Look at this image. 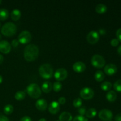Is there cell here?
Masks as SVG:
<instances>
[{
  "label": "cell",
  "mask_w": 121,
  "mask_h": 121,
  "mask_svg": "<svg viewBox=\"0 0 121 121\" xmlns=\"http://www.w3.org/2000/svg\"><path fill=\"white\" fill-rule=\"evenodd\" d=\"M112 85L111 82H109L105 81L104 82L102 83L101 84V89L104 91H108L112 87Z\"/></svg>",
  "instance_id": "25"
},
{
  "label": "cell",
  "mask_w": 121,
  "mask_h": 121,
  "mask_svg": "<svg viewBox=\"0 0 121 121\" xmlns=\"http://www.w3.org/2000/svg\"><path fill=\"white\" fill-rule=\"evenodd\" d=\"M11 50V44L6 40L0 41V52L4 54H8Z\"/></svg>",
  "instance_id": "11"
},
{
  "label": "cell",
  "mask_w": 121,
  "mask_h": 121,
  "mask_svg": "<svg viewBox=\"0 0 121 121\" xmlns=\"http://www.w3.org/2000/svg\"><path fill=\"white\" fill-rule=\"evenodd\" d=\"M1 2H2V1H1V0H0V4H1Z\"/></svg>",
  "instance_id": "45"
},
{
  "label": "cell",
  "mask_w": 121,
  "mask_h": 121,
  "mask_svg": "<svg viewBox=\"0 0 121 121\" xmlns=\"http://www.w3.org/2000/svg\"><path fill=\"white\" fill-rule=\"evenodd\" d=\"M41 89L44 93L50 92L52 89V83L48 81L44 82L41 86Z\"/></svg>",
  "instance_id": "17"
},
{
  "label": "cell",
  "mask_w": 121,
  "mask_h": 121,
  "mask_svg": "<svg viewBox=\"0 0 121 121\" xmlns=\"http://www.w3.org/2000/svg\"><path fill=\"white\" fill-rule=\"evenodd\" d=\"M60 104L58 102L56 101H53L52 103H50L48 106V111L52 114L53 115L57 113L60 111Z\"/></svg>",
  "instance_id": "13"
},
{
  "label": "cell",
  "mask_w": 121,
  "mask_h": 121,
  "mask_svg": "<svg viewBox=\"0 0 121 121\" xmlns=\"http://www.w3.org/2000/svg\"><path fill=\"white\" fill-rule=\"evenodd\" d=\"M73 119L72 114L68 112H63L59 116L60 121H72Z\"/></svg>",
  "instance_id": "16"
},
{
  "label": "cell",
  "mask_w": 121,
  "mask_h": 121,
  "mask_svg": "<svg viewBox=\"0 0 121 121\" xmlns=\"http://www.w3.org/2000/svg\"><path fill=\"white\" fill-rule=\"evenodd\" d=\"M78 112L79 113L80 115L84 116L86 113V109L85 107H80L78 109Z\"/></svg>",
  "instance_id": "31"
},
{
  "label": "cell",
  "mask_w": 121,
  "mask_h": 121,
  "mask_svg": "<svg viewBox=\"0 0 121 121\" xmlns=\"http://www.w3.org/2000/svg\"><path fill=\"white\" fill-rule=\"evenodd\" d=\"M82 105V100L80 98H78L73 100V106L76 108H80Z\"/></svg>",
  "instance_id": "29"
},
{
  "label": "cell",
  "mask_w": 121,
  "mask_h": 121,
  "mask_svg": "<svg viewBox=\"0 0 121 121\" xmlns=\"http://www.w3.org/2000/svg\"><path fill=\"white\" fill-rule=\"evenodd\" d=\"M113 88L116 91L121 92V79L117 80L113 84Z\"/></svg>",
  "instance_id": "28"
},
{
  "label": "cell",
  "mask_w": 121,
  "mask_h": 121,
  "mask_svg": "<svg viewBox=\"0 0 121 121\" xmlns=\"http://www.w3.org/2000/svg\"><path fill=\"white\" fill-rule=\"evenodd\" d=\"M39 121H46V119H44V118H41V119H39Z\"/></svg>",
  "instance_id": "42"
},
{
  "label": "cell",
  "mask_w": 121,
  "mask_h": 121,
  "mask_svg": "<svg viewBox=\"0 0 121 121\" xmlns=\"http://www.w3.org/2000/svg\"><path fill=\"white\" fill-rule=\"evenodd\" d=\"M11 45L14 47H17V46L19 45L18 40H17V39H14V40H13L11 42Z\"/></svg>",
  "instance_id": "34"
},
{
  "label": "cell",
  "mask_w": 121,
  "mask_h": 121,
  "mask_svg": "<svg viewBox=\"0 0 121 121\" xmlns=\"http://www.w3.org/2000/svg\"><path fill=\"white\" fill-rule=\"evenodd\" d=\"M73 121H87V119L85 118L84 116L78 115L74 117V119H73Z\"/></svg>",
  "instance_id": "30"
},
{
  "label": "cell",
  "mask_w": 121,
  "mask_h": 121,
  "mask_svg": "<svg viewBox=\"0 0 121 121\" xmlns=\"http://www.w3.org/2000/svg\"><path fill=\"white\" fill-rule=\"evenodd\" d=\"M99 118L104 121H109L113 118V113L112 111L109 109H104L99 112Z\"/></svg>",
  "instance_id": "8"
},
{
  "label": "cell",
  "mask_w": 121,
  "mask_h": 121,
  "mask_svg": "<svg viewBox=\"0 0 121 121\" xmlns=\"http://www.w3.org/2000/svg\"><path fill=\"white\" fill-rule=\"evenodd\" d=\"M112 121V120H111V121Z\"/></svg>",
  "instance_id": "47"
},
{
  "label": "cell",
  "mask_w": 121,
  "mask_h": 121,
  "mask_svg": "<svg viewBox=\"0 0 121 121\" xmlns=\"http://www.w3.org/2000/svg\"><path fill=\"white\" fill-rule=\"evenodd\" d=\"M3 60H4V57L1 54H0V65L2 64V63L3 62Z\"/></svg>",
  "instance_id": "41"
},
{
  "label": "cell",
  "mask_w": 121,
  "mask_h": 121,
  "mask_svg": "<svg viewBox=\"0 0 121 121\" xmlns=\"http://www.w3.org/2000/svg\"><path fill=\"white\" fill-rule=\"evenodd\" d=\"M117 67L114 64L110 63L106 65L104 67V72L106 74L109 76H112L115 74L117 72Z\"/></svg>",
  "instance_id": "12"
},
{
  "label": "cell",
  "mask_w": 121,
  "mask_h": 121,
  "mask_svg": "<svg viewBox=\"0 0 121 121\" xmlns=\"http://www.w3.org/2000/svg\"><path fill=\"white\" fill-rule=\"evenodd\" d=\"M119 41L118 39H113L111 40V44L112 45V46H113V47H116V46H117L118 44H119Z\"/></svg>",
  "instance_id": "32"
},
{
  "label": "cell",
  "mask_w": 121,
  "mask_h": 121,
  "mask_svg": "<svg viewBox=\"0 0 121 121\" xmlns=\"http://www.w3.org/2000/svg\"><path fill=\"white\" fill-rule=\"evenodd\" d=\"M91 63L94 67L101 69L105 66V60L104 57L99 54H95L91 59Z\"/></svg>",
  "instance_id": "5"
},
{
  "label": "cell",
  "mask_w": 121,
  "mask_h": 121,
  "mask_svg": "<svg viewBox=\"0 0 121 121\" xmlns=\"http://www.w3.org/2000/svg\"><path fill=\"white\" fill-rule=\"evenodd\" d=\"M39 74L45 79H48L53 74V69L50 64L45 63L41 65L39 70Z\"/></svg>",
  "instance_id": "2"
},
{
  "label": "cell",
  "mask_w": 121,
  "mask_h": 121,
  "mask_svg": "<svg viewBox=\"0 0 121 121\" xmlns=\"http://www.w3.org/2000/svg\"><path fill=\"white\" fill-rule=\"evenodd\" d=\"M117 51H118V53L119 54V55L121 56V45L120 46H119V47L118 48V50H117Z\"/></svg>",
  "instance_id": "40"
},
{
  "label": "cell",
  "mask_w": 121,
  "mask_h": 121,
  "mask_svg": "<svg viewBox=\"0 0 121 121\" xmlns=\"http://www.w3.org/2000/svg\"><path fill=\"white\" fill-rule=\"evenodd\" d=\"M2 77L1 76V75H0V84L2 83Z\"/></svg>",
  "instance_id": "43"
},
{
  "label": "cell",
  "mask_w": 121,
  "mask_h": 121,
  "mask_svg": "<svg viewBox=\"0 0 121 121\" xmlns=\"http://www.w3.org/2000/svg\"><path fill=\"white\" fill-rule=\"evenodd\" d=\"M86 38L90 44H96L99 40V34L96 31H91L88 33Z\"/></svg>",
  "instance_id": "10"
},
{
  "label": "cell",
  "mask_w": 121,
  "mask_h": 121,
  "mask_svg": "<svg viewBox=\"0 0 121 121\" xmlns=\"http://www.w3.org/2000/svg\"><path fill=\"white\" fill-rule=\"evenodd\" d=\"M66 98H65V97H60V98L59 99V104H61V105H63V104H65V103H66Z\"/></svg>",
  "instance_id": "35"
},
{
  "label": "cell",
  "mask_w": 121,
  "mask_h": 121,
  "mask_svg": "<svg viewBox=\"0 0 121 121\" xmlns=\"http://www.w3.org/2000/svg\"><path fill=\"white\" fill-rule=\"evenodd\" d=\"M1 39H2V37H1V34H0V41H1Z\"/></svg>",
  "instance_id": "44"
},
{
  "label": "cell",
  "mask_w": 121,
  "mask_h": 121,
  "mask_svg": "<svg viewBox=\"0 0 121 121\" xmlns=\"http://www.w3.org/2000/svg\"><path fill=\"white\" fill-rule=\"evenodd\" d=\"M9 16V12L5 8H1L0 9V20L4 21L7 20Z\"/></svg>",
  "instance_id": "21"
},
{
  "label": "cell",
  "mask_w": 121,
  "mask_h": 121,
  "mask_svg": "<svg viewBox=\"0 0 121 121\" xmlns=\"http://www.w3.org/2000/svg\"><path fill=\"white\" fill-rule=\"evenodd\" d=\"M27 93L31 98L37 99L41 96V91L39 85L36 83H31L27 87Z\"/></svg>",
  "instance_id": "4"
},
{
  "label": "cell",
  "mask_w": 121,
  "mask_h": 121,
  "mask_svg": "<svg viewBox=\"0 0 121 121\" xmlns=\"http://www.w3.org/2000/svg\"><path fill=\"white\" fill-rule=\"evenodd\" d=\"M116 35H117V38H118L117 39L119 40V41H121V28H119V29L117 31Z\"/></svg>",
  "instance_id": "33"
},
{
  "label": "cell",
  "mask_w": 121,
  "mask_h": 121,
  "mask_svg": "<svg viewBox=\"0 0 121 121\" xmlns=\"http://www.w3.org/2000/svg\"><path fill=\"white\" fill-rule=\"evenodd\" d=\"M54 78L57 80L62 81L67 77V72L65 69L59 68L54 73Z\"/></svg>",
  "instance_id": "9"
},
{
  "label": "cell",
  "mask_w": 121,
  "mask_h": 121,
  "mask_svg": "<svg viewBox=\"0 0 121 121\" xmlns=\"http://www.w3.org/2000/svg\"><path fill=\"white\" fill-rule=\"evenodd\" d=\"M35 106L40 111H44L47 107V102L44 99H40L35 102Z\"/></svg>",
  "instance_id": "15"
},
{
  "label": "cell",
  "mask_w": 121,
  "mask_h": 121,
  "mask_svg": "<svg viewBox=\"0 0 121 121\" xmlns=\"http://www.w3.org/2000/svg\"><path fill=\"white\" fill-rule=\"evenodd\" d=\"M21 11L18 9H13L11 13V18L14 21H18L21 17Z\"/></svg>",
  "instance_id": "18"
},
{
  "label": "cell",
  "mask_w": 121,
  "mask_h": 121,
  "mask_svg": "<svg viewBox=\"0 0 121 121\" xmlns=\"http://www.w3.org/2000/svg\"><path fill=\"white\" fill-rule=\"evenodd\" d=\"M107 11V7L104 4H99L96 7V11L98 14H104Z\"/></svg>",
  "instance_id": "20"
},
{
  "label": "cell",
  "mask_w": 121,
  "mask_h": 121,
  "mask_svg": "<svg viewBox=\"0 0 121 121\" xmlns=\"http://www.w3.org/2000/svg\"><path fill=\"white\" fill-rule=\"evenodd\" d=\"M97 111L95 109V108H90L89 109L86 111V116L87 118H93L96 115Z\"/></svg>",
  "instance_id": "23"
},
{
  "label": "cell",
  "mask_w": 121,
  "mask_h": 121,
  "mask_svg": "<svg viewBox=\"0 0 121 121\" xmlns=\"http://www.w3.org/2000/svg\"><path fill=\"white\" fill-rule=\"evenodd\" d=\"M1 22H0V27H1Z\"/></svg>",
  "instance_id": "46"
},
{
  "label": "cell",
  "mask_w": 121,
  "mask_h": 121,
  "mask_svg": "<svg viewBox=\"0 0 121 121\" xmlns=\"http://www.w3.org/2000/svg\"><path fill=\"white\" fill-rule=\"evenodd\" d=\"M115 121H121V113H118L115 117Z\"/></svg>",
  "instance_id": "38"
},
{
  "label": "cell",
  "mask_w": 121,
  "mask_h": 121,
  "mask_svg": "<svg viewBox=\"0 0 121 121\" xmlns=\"http://www.w3.org/2000/svg\"><path fill=\"white\" fill-rule=\"evenodd\" d=\"M61 87H62V85L59 82H56L54 83L53 85V89L55 92H58L61 91Z\"/></svg>",
  "instance_id": "27"
},
{
  "label": "cell",
  "mask_w": 121,
  "mask_h": 121,
  "mask_svg": "<svg viewBox=\"0 0 121 121\" xmlns=\"http://www.w3.org/2000/svg\"><path fill=\"white\" fill-rule=\"evenodd\" d=\"M39 49L37 46L33 44H28L25 47L24 50V56L27 61H33L37 58Z\"/></svg>",
  "instance_id": "1"
},
{
  "label": "cell",
  "mask_w": 121,
  "mask_h": 121,
  "mask_svg": "<svg viewBox=\"0 0 121 121\" xmlns=\"http://www.w3.org/2000/svg\"><path fill=\"white\" fill-rule=\"evenodd\" d=\"M99 32L100 34H102V35L105 34V33H106V31H105L104 28H100V29H99Z\"/></svg>",
  "instance_id": "39"
},
{
  "label": "cell",
  "mask_w": 121,
  "mask_h": 121,
  "mask_svg": "<svg viewBox=\"0 0 121 121\" xmlns=\"http://www.w3.org/2000/svg\"><path fill=\"white\" fill-rule=\"evenodd\" d=\"M95 79L98 82H102L105 79V74L101 70H98L95 74Z\"/></svg>",
  "instance_id": "22"
},
{
  "label": "cell",
  "mask_w": 121,
  "mask_h": 121,
  "mask_svg": "<svg viewBox=\"0 0 121 121\" xmlns=\"http://www.w3.org/2000/svg\"><path fill=\"white\" fill-rule=\"evenodd\" d=\"M0 121H9L8 118H7L6 116L2 115H0Z\"/></svg>",
  "instance_id": "37"
},
{
  "label": "cell",
  "mask_w": 121,
  "mask_h": 121,
  "mask_svg": "<svg viewBox=\"0 0 121 121\" xmlns=\"http://www.w3.org/2000/svg\"><path fill=\"white\" fill-rule=\"evenodd\" d=\"M80 95L83 99L85 100H89L92 99L94 96V91L90 87H84L80 91Z\"/></svg>",
  "instance_id": "6"
},
{
  "label": "cell",
  "mask_w": 121,
  "mask_h": 121,
  "mask_svg": "<svg viewBox=\"0 0 121 121\" xmlns=\"http://www.w3.org/2000/svg\"><path fill=\"white\" fill-rule=\"evenodd\" d=\"M17 26L13 22H8L1 28V33L7 37H11L16 33Z\"/></svg>",
  "instance_id": "3"
},
{
  "label": "cell",
  "mask_w": 121,
  "mask_h": 121,
  "mask_svg": "<svg viewBox=\"0 0 121 121\" xmlns=\"http://www.w3.org/2000/svg\"><path fill=\"white\" fill-rule=\"evenodd\" d=\"M73 69L76 72L82 73L86 69V65L82 61H77L73 64Z\"/></svg>",
  "instance_id": "14"
},
{
  "label": "cell",
  "mask_w": 121,
  "mask_h": 121,
  "mask_svg": "<svg viewBox=\"0 0 121 121\" xmlns=\"http://www.w3.org/2000/svg\"><path fill=\"white\" fill-rule=\"evenodd\" d=\"M20 121H32V120L30 117H28V116H25V117H22Z\"/></svg>",
  "instance_id": "36"
},
{
  "label": "cell",
  "mask_w": 121,
  "mask_h": 121,
  "mask_svg": "<svg viewBox=\"0 0 121 121\" xmlns=\"http://www.w3.org/2000/svg\"><path fill=\"white\" fill-rule=\"evenodd\" d=\"M106 98L107 100L109 102H114L117 99V95L116 92L113 91H109L106 93Z\"/></svg>",
  "instance_id": "19"
},
{
  "label": "cell",
  "mask_w": 121,
  "mask_h": 121,
  "mask_svg": "<svg viewBox=\"0 0 121 121\" xmlns=\"http://www.w3.org/2000/svg\"><path fill=\"white\" fill-rule=\"evenodd\" d=\"M13 111H14V107L9 104L5 105L4 108V112L6 115H10L11 113H13Z\"/></svg>",
  "instance_id": "26"
},
{
  "label": "cell",
  "mask_w": 121,
  "mask_h": 121,
  "mask_svg": "<svg viewBox=\"0 0 121 121\" xmlns=\"http://www.w3.org/2000/svg\"><path fill=\"white\" fill-rule=\"evenodd\" d=\"M26 98V93L24 91H18L15 94V98L17 100H22Z\"/></svg>",
  "instance_id": "24"
},
{
  "label": "cell",
  "mask_w": 121,
  "mask_h": 121,
  "mask_svg": "<svg viewBox=\"0 0 121 121\" xmlns=\"http://www.w3.org/2000/svg\"><path fill=\"white\" fill-rule=\"evenodd\" d=\"M31 34L28 31H22L18 35V41L21 44H27L31 40Z\"/></svg>",
  "instance_id": "7"
}]
</instances>
